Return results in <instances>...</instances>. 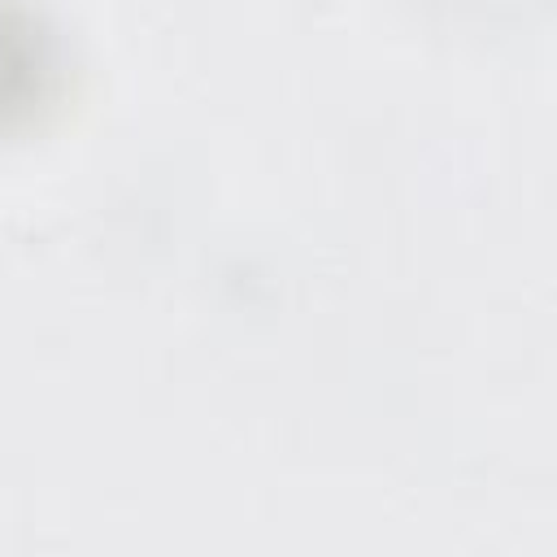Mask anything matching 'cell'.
I'll use <instances>...</instances> for the list:
<instances>
[{
  "mask_svg": "<svg viewBox=\"0 0 557 557\" xmlns=\"http://www.w3.org/2000/svg\"><path fill=\"white\" fill-rule=\"evenodd\" d=\"M48 74V39L35 30V17L0 4V117L39 104Z\"/></svg>",
  "mask_w": 557,
  "mask_h": 557,
  "instance_id": "6da1fadb",
  "label": "cell"
}]
</instances>
